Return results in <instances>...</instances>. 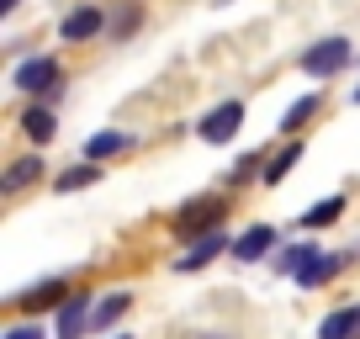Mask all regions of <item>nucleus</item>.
I'll return each mask as SVG.
<instances>
[{"mask_svg":"<svg viewBox=\"0 0 360 339\" xmlns=\"http://www.w3.org/2000/svg\"><path fill=\"white\" fill-rule=\"evenodd\" d=\"M345 64H349V43H345V37H323V43H313L302 58H297V69H302V75H313V79L339 75Z\"/></svg>","mask_w":360,"mask_h":339,"instance_id":"1","label":"nucleus"},{"mask_svg":"<svg viewBox=\"0 0 360 339\" xmlns=\"http://www.w3.org/2000/svg\"><path fill=\"white\" fill-rule=\"evenodd\" d=\"M238 122H244V101H223L217 112L202 117V138H207V143H233Z\"/></svg>","mask_w":360,"mask_h":339,"instance_id":"2","label":"nucleus"},{"mask_svg":"<svg viewBox=\"0 0 360 339\" xmlns=\"http://www.w3.org/2000/svg\"><path fill=\"white\" fill-rule=\"evenodd\" d=\"M16 91H53V85H58V64H53V58H27V64H16Z\"/></svg>","mask_w":360,"mask_h":339,"instance_id":"3","label":"nucleus"},{"mask_svg":"<svg viewBox=\"0 0 360 339\" xmlns=\"http://www.w3.org/2000/svg\"><path fill=\"white\" fill-rule=\"evenodd\" d=\"M334 271H345V255H323V249H313L292 276H297V286H323Z\"/></svg>","mask_w":360,"mask_h":339,"instance_id":"4","label":"nucleus"},{"mask_svg":"<svg viewBox=\"0 0 360 339\" xmlns=\"http://www.w3.org/2000/svg\"><path fill=\"white\" fill-rule=\"evenodd\" d=\"M217 223H223V202H217V196H202V202H191L175 217V234H196V228H217Z\"/></svg>","mask_w":360,"mask_h":339,"instance_id":"5","label":"nucleus"},{"mask_svg":"<svg viewBox=\"0 0 360 339\" xmlns=\"http://www.w3.org/2000/svg\"><path fill=\"white\" fill-rule=\"evenodd\" d=\"M223 249H233V244H228L223 228H212V234H202L191 244V255H180V260H175V271H202V265L212 260V255H223Z\"/></svg>","mask_w":360,"mask_h":339,"instance_id":"6","label":"nucleus"},{"mask_svg":"<svg viewBox=\"0 0 360 339\" xmlns=\"http://www.w3.org/2000/svg\"><path fill=\"white\" fill-rule=\"evenodd\" d=\"M270 244H276V228L255 223L249 234H238V238H233V249H228V255H233V260H265Z\"/></svg>","mask_w":360,"mask_h":339,"instance_id":"7","label":"nucleus"},{"mask_svg":"<svg viewBox=\"0 0 360 339\" xmlns=\"http://www.w3.org/2000/svg\"><path fill=\"white\" fill-rule=\"evenodd\" d=\"M58 32H64L69 43H85V37L101 32V11H96V6H79V11L64 16V27H58Z\"/></svg>","mask_w":360,"mask_h":339,"instance_id":"8","label":"nucleus"},{"mask_svg":"<svg viewBox=\"0 0 360 339\" xmlns=\"http://www.w3.org/2000/svg\"><path fill=\"white\" fill-rule=\"evenodd\" d=\"M64 292H69L64 281H43V286H32V292H22L16 302H22V313H43V307H58V302H64Z\"/></svg>","mask_w":360,"mask_h":339,"instance_id":"9","label":"nucleus"},{"mask_svg":"<svg viewBox=\"0 0 360 339\" xmlns=\"http://www.w3.org/2000/svg\"><path fill=\"white\" fill-rule=\"evenodd\" d=\"M360 334V302L345 307V313H328L323 328H318V339H355Z\"/></svg>","mask_w":360,"mask_h":339,"instance_id":"10","label":"nucleus"},{"mask_svg":"<svg viewBox=\"0 0 360 339\" xmlns=\"http://www.w3.org/2000/svg\"><path fill=\"white\" fill-rule=\"evenodd\" d=\"M85 324H90V302H85V297H69L64 313H58V339H79Z\"/></svg>","mask_w":360,"mask_h":339,"instance_id":"11","label":"nucleus"},{"mask_svg":"<svg viewBox=\"0 0 360 339\" xmlns=\"http://www.w3.org/2000/svg\"><path fill=\"white\" fill-rule=\"evenodd\" d=\"M32 181H43V159L27 154V159H16V165H11V175H6V191H27Z\"/></svg>","mask_w":360,"mask_h":339,"instance_id":"12","label":"nucleus"},{"mask_svg":"<svg viewBox=\"0 0 360 339\" xmlns=\"http://www.w3.org/2000/svg\"><path fill=\"white\" fill-rule=\"evenodd\" d=\"M339 212H345V196H323V202H313L302 212V228H328Z\"/></svg>","mask_w":360,"mask_h":339,"instance_id":"13","label":"nucleus"},{"mask_svg":"<svg viewBox=\"0 0 360 339\" xmlns=\"http://www.w3.org/2000/svg\"><path fill=\"white\" fill-rule=\"evenodd\" d=\"M297 159H302V143H286L281 154L265 165V186H281V181H286V170H297Z\"/></svg>","mask_w":360,"mask_h":339,"instance_id":"14","label":"nucleus"},{"mask_svg":"<svg viewBox=\"0 0 360 339\" xmlns=\"http://www.w3.org/2000/svg\"><path fill=\"white\" fill-rule=\"evenodd\" d=\"M96 181H101V170H96V159H85L79 170H64L53 186H58V191H79V186H96Z\"/></svg>","mask_w":360,"mask_h":339,"instance_id":"15","label":"nucleus"},{"mask_svg":"<svg viewBox=\"0 0 360 339\" xmlns=\"http://www.w3.org/2000/svg\"><path fill=\"white\" fill-rule=\"evenodd\" d=\"M22 127H27V138H32V143H53V112H27L22 117Z\"/></svg>","mask_w":360,"mask_h":339,"instance_id":"16","label":"nucleus"},{"mask_svg":"<svg viewBox=\"0 0 360 339\" xmlns=\"http://www.w3.org/2000/svg\"><path fill=\"white\" fill-rule=\"evenodd\" d=\"M127 148V133H96L85 143V159H106V154H122Z\"/></svg>","mask_w":360,"mask_h":339,"instance_id":"17","label":"nucleus"},{"mask_svg":"<svg viewBox=\"0 0 360 339\" xmlns=\"http://www.w3.org/2000/svg\"><path fill=\"white\" fill-rule=\"evenodd\" d=\"M127 302H133L127 292H106V302L96 307V313H90V324L101 328V324H112V318H122V313H127Z\"/></svg>","mask_w":360,"mask_h":339,"instance_id":"18","label":"nucleus"},{"mask_svg":"<svg viewBox=\"0 0 360 339\" xmlns=\"http://www.w3.org/2000/svg\"><path fill=\"white\" fill-rule=\"evenodd\" d=\"M313 112H318V96H302V101H297L292 112L281 117V133H292V138H297V127H302V122H307Z\"/></svg>","mask_w":360,"mask_h":339,"instance_id":"19","label":"nucleus"},{"mask_svg":"<svg viewBox=\"0 0 360 339\" xmlns=\"http://www.w3.org/2000/svg\"><path fill=\"white\" fill-rule=\"evenodd\" d=\"M255 170H265V154H259V148H255V154H244V159L233 165V181H249Z\"/></svg>","mask_w":360,"mask_h":339,"instance_id":"20","label":"nucleus"},{"mask_svg":"<svg viewBox=\"0 0 360 339\" xmlns=\"http://www.w3.org/2000/svg\"><path fill=\"white\" fill-rule=\"evenodd\" d=\"M6 339H43V328H37V324H22V328H11Z\"/></svg>","mask_w":360,"mask_h":339,"instance_id":"21","label":"nucleus"},{"mask_svg":"<svg viewBox=\"0 0 360 339\" xmlns=\"http://www.w3.org/2000/svg\"><path fill=\"white\" fill-rule=\"evenodd\" d=\"M16 11V0H0V16H11Z\"/></svg>","mask_w":360,"mask_h":339,"instance_id":"22","label":"nucleus"},{"mask_svg":"<svg viewBox=\"0 0 360 339\" xmlns=\"http://www.w3.org/2000/svg\"><path fill=\"white\" fill-rule=\"evenodd\" d=\"M355 101H360V91H355Z\"/></svg>","mask_w":360,"mask_h":339,"instance_id":"23","label":"nucleus"}]
</instances>
